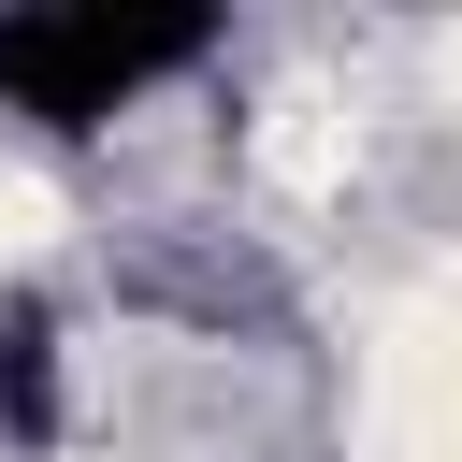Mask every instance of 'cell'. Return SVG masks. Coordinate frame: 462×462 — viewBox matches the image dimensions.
I'll list each match as a JSON object with an SVG mask.
<instances>
[{"mask_svg":"<svg viewBox=\"0 0 462 462\" xmlns=\"http://www.w3.org/2000/svg\"><path fill=\"white\" fill-rule=\"evenodd\" d=\"M202 14H116V0H43V14H0V101L29 130H101L130 116L144 87L202 72Z\"/></svg>","mask_w":462,"mask_h":462,"instance_id":"cell-1","label":"cell"},{"mask_svg":"<svg viewBox=\"0 0 462 462\" xmlns=\"http://www.w3.org/2000/svg\"><path fill=\"white\" fill-rule=\"evenodd\" d=\"M58 419H72V390H58V318L14 289V303H0V433H14V448H58Z\"/></svg>","mask_w":462,"mask_h":462,"instance_id":"cell-2","label":"cell"}]
</instances>
